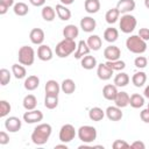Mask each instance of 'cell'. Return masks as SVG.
<instances>
[{"label": "cell", "instance_id": "22", "mask_svg": "<svg viewBox=\"0 0 149 149\" xmlns=\"http://www.w3.org/2000/svg\"><path fill=\"white\" fill-rule=\"evenodd\" d=\"M40 85V78L35 74H31V76H28L26 79H24V83H23V86L27 91H34Z\"/></svg>", "mask_w": 149, "mask_h": 149}, {"label": "cell", "instance_id": "49", "mask_svg": "<svg viewBox=\"0 0 149 149\" xmlns=\"http://www.w3.org/2000/svg\"><path fill=\"white\" fill-rule=\"evenodd\" d=\"M45 1L47 0H29V2L33 6H35V7H42V6H44Z\"/></svg>", "mask_w": 149, "mask_h": 149}, {"label": "cell", "instance_id": "40", "mask_svg": "<svg viewBox=\"0 0 149 149\" xmlns=\"http://www.w3.org/2000/svg\"><path fill=\"white\" fill-rule=\"evenodd\" d=\"M10 77H12V74H10L9 70H7L5 68H2L0 70V83H1L2 86H6L7 84H9Z\"/></svg>", "mask_w": 149, "mask_h": 149}, {"label": "cell", "instance_id": "1", "mask_svg": "<svg viewBox=\"0 0 149 149\" xmlns=\"http://www.w3.org/2000/svg\"><path fill=\"white\" fill-rule=\"evenodd\" d=\"M51 133L52 127L49 123H40L34 128L31 133V141L36 146H43L48 142Z\"/></svg>", "mask_w": 149, "mask_h": 149}, {"label": "cell", "instance_id": "55", "mask_svg": "<svg viewBox=\"0 0 149 149\" xmlns=\"http://www.w3.org/2000/svg\"><path fill=\"white\" fill-rule=\"evenodd\" d=\"M148 61H149V57H148Z\"/></svg>", "mask_w": 149, "mask_h": 149}, {"label": "cell", "instance_id": "8", "mask_svg": "<svg viewBox=\"0 0 149 149\" xmlns=\"http://www.w3.org/2000/svg\"><path fill=\"white\" fill-rule=\"evenodd\" d=\"M43 120V113L38 109L27 111L23 114V121L27 123H37Z\"/></svg>", "mask_w": 149, "mask_h": 149}, {"label": "cell", "instance_id": "46", "mask_svg": "<svg viewBox=\"0 0 149 149\" xmlns=\"http://www.w3.org/2000/svg\"><path fill=\"white\" fill-rule=\"evenodd\" d=\"M9 142V135L6 133V132H0V144L1 146H5Z\"/></svg>", "mask_w": 149, "mask_h": 149}, {"label": "cell", "instance_id": "7", "mask_svg": "<svg viewBox=\"0 0 149 149\" xmlns=\"http://www.w3.org/2000/svg\"><path fill=\"white\" fill-rule=\"evenodd\" d=\"M76 134L77 133H76L74 127L71 123H65V125L62 126V128L59 130V134H58V137H59L61 142L69 143V142H71L74 139Z\"/></svg>", "mask_w": 149, "mask_h": 149}, {"label": "cell", "instance_id": "50", "mask_svg": "<svg viewBox=\"0 0 149 149\" xmlns=\"http://www.w3.org/2000/svg\"><path fill=\"white\" fill-rule=\"evenodd\" d=\"M61 148H62V149H68L66 143H64V142H63L62 144H56V146H55V149H61Z\"/></svg>", "mask_w": 149, "mask_h": 149}, {"label": "cell", "instance_id": "36", "mask_svg": "<svg viewBox=\"0 0 149 149\" xmlns=\"http://www.w3.org/2000/svg\"><path fill=\"white\" fill-rule=\"evenodd\" d=\"M129 105L133 108H140L144 105V95H141L139 93H134L129 98Z\"/></svg>", "mask_w": 149, "mask_h": 149}, {"label": "cell", "instance_id": "15", "mask_svg": "<svg viewBox=\"0 0 149 149\" xmlns=\"http://www.w3.org/2000/svg\"><path fill=\"white\" fill-rule=\"evenodd\" d=\"M44 31L41 29V28H34L30 30V34H29V38L33 44H36V45H41L44 41Z\"/></svg>", "mask_w": 149, "mask_h": 149}, {"label": "cell", "instance_id": "39", "mask_svg": "<svg viewBox=\"0 0 149 149\" xmlns=\"http://www.w3.org/2000/svg\"><path fill=\"white\" fill-rule=\"evenodd\" d=\"M106 65L108 68H111L113 71H121L126 68V63L121 59H118V61H107L106 62Z\"/></svg>", "mask_w": 149, "mask_h": 149}, {"label": "cell", "instance_id": "32", "mask_svg": "<svg viewBox=\"0 0 149 149\" xmlns=\"http://www.w3.org/2000/svg\"><path fill=\"white\" fill-rule=\"evenodd\" d=\"M119 17H120V12H119V9L116 7L108 9L106 12V14H105V19H106V22L108 24H114L119 20Z\"/></svg>", "mask_w": 149, "mask_h": 149}, {"label": "cell", "instance_id": "29", "mask_svg": "<svg viewBox=\"0 0 149 149\" xmlns=\"http://www.w3.org/2000/svg\"><path fill=\"white\" fill-rule=\"evenodd\" d=\"M129 80H130V78H129L128 73H126V72H119L114 77V85H116L118 87H125V86L128 85Z\"/></svg>", "mask_w": 149, "mask_h": 149}, {"label": "cell", "instance_id": "28", "mask_svg": "<svg viewBox=\"0 0 149 149\" xmlns=\"http://www.w3.org/2000/svg\"><path fill=\"white\" fill-rule=\"evenodd\" d=\"M84 8L88 14H95L100 9V1L99 0H85Z\"/></svg>", "mask_w": 149, "mask_h": 149}, {"label": "cell", "instance_id": "4", "mask_svg": "<svg viewBox=\"0 0 149 149\" xmlns=\"http://www.w3.org/2000/svg\"><path fill=\"white\" fill-rule=\"evenodd\" d=\"M17 59H19V63L22 64V65H26V66L33 65L34 62H35V51H34V49L31 47H28V45H22L19 49Z\"/></svg>", "mask_w": 149, "mask_h": 149}, {"label": "cell", "instance_id": "43", "mask_svg": "<svg viewBox=\"0 0 149 149\" xmlns=\"http://www.w3.org/2000/svg\"><path fill=\"white\" fill-rule=\"evenodd\" d=\"M134 65L137 69H144L148 65V58L144 57V56H137L134 59Z\"/></svg>", "mask_w": 149, "mask_h": 149}, {"label": "cell", "instance_id": "52", "mask_svg": "<svg viewBox=\"0 0 149 149\" xmlns=\"http://www.w3.org/2000/svg\"><path fill=\"white\" fill-rule=\"evenodd\" d=\"M143 95H144V98L149 99V85H147V86H146L144 92H143Z\"/></svg>", "mask_w": 149, "mask_h": 149}, {"label": "cell", "instance_id": "47", "mask_svg": "<svg viewBox=\"0 0 149 149\" xmlns=\"http://www.w3.org/2000/svg\"><path fill=\"white\" fill-rule=\"evenodd\" d=\"M140 118H141V120H142L143 122L149 123V109L146 108V109L141 111V113H140Z\"/></svg>", "mask_w": 149, "mask_h": 149}, {"label": "cell", "instance_id": "19", "mask_svg": "<svg viewBox=\"0 0 149 149\" xmlns=\"http://www.w3.org/2000/svg\"><path fill=\"white\" fill-rule=\"evenodd\" d=\"M78 35H79V29H78V27L76 24H68L63 29L64 38L76 40V37H78Z\"/></svg>", "mask_w": 149, "mask_h": 149}, {"label": "cell", "instance_id": "12", "mask_svg": "<svg viewBox=\"0 0 149 149\" xmlns=\"http://www.w3.org/2000/svg\"><path fill=\"white\" fill-rule=\"evenodd\" d=\"M97 74L101 80H108L113 76V70L106 65V63H100L97 65Z\"/></svg>", "mask_w": 149, "mask_h": 149}, {"label": "cell", "instance_id": "6", "mask_svg": "<svg viewBox=\"0 0 149 149\" xmlns=\"http://www.w3.org/2000/svg\"><path fill=\"white\" fill-rule=\"evenodd\" d=\"M77 135H78V137L81 142L91 143L97 139V129L93 126L85 125V126L79 127V129L77 132Z\"/></svg>", "mask_w": 149, "mask_h": 149}, {"label": "cell", "instance_id": "3", "mask_svg": "<svg viewBox=\"0 0 149 149\" xmlns=\"http://www.w3.org/2000/svg\"><path fill=\"white\" fill-rule=\"evenodd\" d=\"M77 49V44L74 40H69V38H63L61 42L57 43L55 48V52L59 58H65L70 56L72 52H74Z\"/></svg>", "mask_w": 149, "mask_h": 149}, {"label": "cell", "instance_id": "2", "mask_svg": "<svg viewBox=\"0 0 149 149\" xmlns=\"http://www.w3.org/2000/svg\"><path fill=\"white\" fill-rule=\"evenodd\" d=\"M126 47H127L128 51H130L133 54L141 55V54L146 52V50H147V42L144 40H142L139 35H130L126 40Z\"/></svg>", "mask_w": 149, "mask_h": 149}, {"label": "cell", "instance_id": "20", "mask_svg": "<svg viewBox=\"0 0 149 149\" xmlns=\"http://www.w3.org/2000/svg\"><path fill=\"white\" fill-rule=\"evenodd\" d=\"M129 94L127 93V92H123V91H121V92H118V94H116V97H115V99H114V102H115V106H118V107H120V108H125V107H127L128 105H129Z\"/></svg>", "mask_w": 149, "mask_h": 149}, {"label": "cell", "instance_id": "54", "mask_svg": "<svg viewBox=\"0 0 149 149\" xmlns=\"http://www.w3.org/2000/svg\"><path fill=\"white\" fill-rule=\"evenodd\" d=\"M147 108H148V109H149V102H148V107H147Z\"/></svg>", "mask_w": 149, "mask_h": 149}, {"label": "cell", "instance_id": "51", "mask_svg": "<svg viewBox=\"0 0 149 149\" xmlns=\"http://www.w3.org/2000/svg\"><path fill=\"white\" fill-rule=\"evenodd\" d=\"M59 1H61V3H63L65 6H69V5H72L74 0H59Z\"/></svg>", "mask_w": 149, "mask_h": 149}, {"label": "cell", "instance_id": "31", "mask_svg": "<svg viewBox=\"0 0 149 149\" xmlns=\"http://www.w3.org/2000/svg\"><path fill=\"white\" fill-rule=\"evenodd\" d=\"M105 115H106L105 111H102V108L100 107H92L88 111V118L92 121H101Z\"/></svg>", "mask_w": 149, "mask_h": 149}, {"label": "cell", "instance_id": "27", "mask_svg": "<svg viewBox=\"0 0 149 149\" xmlns=\"http://www.w3.org/2000/svg\"><path fill=\"white\" fill-rule=\"evenodd\" d=\"M56 14H57V13H56V9L52 8L51 6H43L42 12H41V15H42L43 20L47 21V22L54 21L55 17H56Z\"/></svg>", "mask_w": 149, "mask_h": 149}, {"label": "cell", "instance_id": "14", "mask_svg": "<svg viewBox=\"0 0 149 149\" xmlns=\"http://www.w3.org/2000/svg\"><path fill=\"white\" fill-rule=\"evenodd\" d=\"M97 27V22L91 16H84L80 20V28L85 33H92Z\"/></svg>", "mask_w": 149, "mask_h": 149}, {"label": "cell", "instance_id": "44", "mask_svg": "<svg viewBox=\"0 0 149 149\" xmlns=\"http://www.w3.org/2000/svg\"><path fill=\"white\" fill-rule=\"evenodd\" d=\"M114 149H121V148H130V144L127 143L125 140H115L112 144Z\"/></svg>", "mask_w": 149, "mask_h": 149}, {"label": "cell", "instance_id": "38", "mask_svg": "<svg viewBox=\"0 0 149 149\" xmlns=\"http://www.w3.org/2000/svg\"><path fill=\"white\" fill-rule=\"evenodd\" d=\"M44 106L48 109H54L58 106V95L45 94L44 97Z\"/></svg>", "mask_w": 149, "mask_h": 149}, {"label": "cell", "instance_id": "45", "mask_svg": "<svg viewBox=\"0 0 149 149\" xmlns=\"http://www.w3.org/2000/svg\"><path fill=\"white\" fill-rule=\"evenodd\" d=\"M142 40H144L146 42L149 41V28H141L139 30V34H137Z\"/></svg>", "mask_w": 149, "mask_h": 149}, {"label": "cell", "instance_id": "53", "mask_svg": "<svg viewBox=\"0 0 149 149\" xmlns=\"http://www.w3.org/2000/svg\"><path fill=\"white\" fill-rule=\"evenodd\" d=\"M144 6L147 9H149V0H144Z\"/></svg>", "mask_w": 149, "mask_h": 149}, {"label": "cell", "instance_id": "37", "mask_svg": "<svg viewBox=\"0 0 149 149\" xmlns=\"http://www.w3.org/2000/svg\"><path fill=\"white\" fill-rule=\"evenodd\" d=\"M13 10H14V14L17 15V16H24L29 13V7L27 3L24 2H16L14 6H13Z\"/></svg>", "mask_w": 149, "mask_h": 149}, {"label": "cell", "instance_id": "33", "mask_svg": "<svg viewBox=\"0 0 149 149\" xmlns=\"http://www.w3.org/2000/svg\"><path fill=\"white\" fill-rule=\"evenodd\" d=\"M147 81V74L143 71H139L135 72L132 77V83L134 84V86L136 87H142Z\"/></svg>", "mask_w": 149, "mask_h": 149}, {"label": "cell", "instance_id": "34", "mask_svg": "<svg viewBox=\"0 0 149 149\" xmlns=\"http://www.w3.org/2000/svg\"><path fill=\"white\" fill-rule=\"evenodd\" d=\"M61 90L65 93V94H72L74 91H76V83L70 79V78H66L62 81L61 84Z\"/></svg>", "mask_w": 149, "mask_h": 149}, {"label": "cell", "instance_id": "30", "mask_svg": "<svg viewBox=\"0 0 149 149\" xmlns=\"http://www.w3.org/2000/svg\"><path fill=\"white\" fill-rule=\"evenodd\" d=\"M22 105H23L24 109H27V111L35 109L36 106H37V99H36V97H35L34 94H27V95L23 98Z\"/></svg>", "mask_w": 149, "mask_h": 149}, {"label": "cell", "instance_id": "17", "mask_svg": "<svg viewBox=\"0 0 149 149\" xmlns=\"http://www.w3.org/2000/svg\"><path fill=\"white\" fill-rule=\"evenodd\" d=\"M90 51H91V49H90V47L87 45L86 41L80 40V41L78 42V44H77V49H76V51H74V58H77V59H81L84 56L88 55Z\"/></svg>", "mask_w": 149, "mask_h": 149}, {"label": "cell", "instance_id": "5", "mask_svg": "<svg viewBox=\"0 0 149 149\" xmlns=\"http://www.w3.org/2000/svg\"><path fill=\"white\" fill-rule=\"evenodd\" d=\"M137 24V20L134 15H132L130 13L128 14H122L119 26H120V30L125 34H130L134 31V29L136 28Z\"/></svg>", "mask_w": 149, "mask_h": 149}, {"label": "cell", "instance_id": "21", "mask_svg": "<svg viewBox=\"0 0 149 149\" xmlns=\"http://www.w3.org/2000/svg\"><path fill=\"white\" fill-rule=\"evenodd\" d=\"M56 13H57V16L62 20V21H68L71 19V10L63 3H58L56 5Z\"/></svg>", "mask_w": 149, "mask_h": 149}, {"label": "cell", "instance_id": "26", "mask_svg": "<svg viewBox=\"0 0 149 149\" xmlns=\"http://www.w3.org/2000/svg\"><path fill=\"white\" fill-rule=\"evenodd\" d=\"M80 64H81L83 69H85V70H92V69H94L98 65L95 57L94 56H91L90 54L86 55V56H84L80 59Z\"/></svg>", "mask_w": 149, "mask_h": 149}, {"label": "cell", "instance_id": "10", "mask_svg": "<svg viewBox=\"0 0 149 149\" xmlns=\"http://www.w3.org/2000/svg\"><path fill=\"white\" fill-rule=\"evenodd\" d=\"M121 56V50L116 45H108L104 50V57L107 61H118L120 59Z\"/></svg>", "mask_w": 149, "mask_h": 149}, {"label": "cell", "instance_id": "18", "mask_svg": "<svg viewBox=\"0 0 149 149\" xmlns=\"http://www.w3.org/2000/svg\"><path fill=\"white\" fill-rule=\"evenodd\" d=\"M118 86L114 85V84H107L104 86L102 88V95L106 100H109V101H114L116 94H118Z\"/></svg>", "mask_w": 149, "mask_h": 149}, {"label": "cell", "instance_id": "16", "mask_svg": "<svg viewBox=\"0 0 149 149\" xmlns=\"http://www.w3.org/2000/svg\"><path fill=\"white\" fill-rule=\"evenodd\" d=\"M37 57L43 62H48L52 58V50L47 44H41L37 49Z\"/></svg>", "mask_w": 149, "mask_h": 149}, {"label": "cell", "instance_id": "42", "mask_svg": "<svg viewBox=\"0 0 149 149\" xmlns=\"http://www.w3.org/2000/svg\"><path fill=\"white\" fill-rule=\"evenodd\" d=\"M14 5H15L14 0H0V14L5 15L8 12L9 7H12Z\"/></svg>", "mask_w": 149, "mask_h": 149}, {"label": "cell", "instance_id": "24", "mask_svg": "<svg viewBox=\"0 0 149 149\" xmlns=\"http://www.w3.org/2000/svg\"><path fill=\"white\" fill-rule=\"evenodd\" d=\"M119 38V31L116 28L113 27H108L105 29L104 31V40L108 43H114L116 40Z\"/></svg>", "mask_w": 149, "mask_h": 149}, {"label": "cell", "instance_id": "48", "mask_svg": "<svg viewBox=\"0 0 149 149\" xmlns=\"http://www.w3.org/2000/svg\"><path fill=\"white\" fill-rule=\"evenodd\" d=\"M130 147L132 148H135V149H146V144L142 141H134L130 144Z\"/></svg>", "mask_w": 149, "mask_h": 149}, {"label": "cell", "instance_id": "35", "mask_svg": "<svg viewBox=\"0 0 149 149\" xmlns=\"http://www.w3.org/2000/svg\"><path fill=\"white\" fill-rule=\"evenodd\" d=\"M12 73L14 74V77L16 79H23L26 78L27 74V70L22 64H13L12 65Z\"/></svg>", "mask_w": 149, "mask_h": 149}, {"label": "cell", "instance_id": "25", "mask_svg": "<svg viewBox=\"0 0 149 149\" xmlns=\"http://www.w3.org/2000/svg\"><path fill=\"white\" fill-rule=\"evenodd\" d=\"M86 43L90 47V49L93 50V51H98L102 45V41H101L99 35H90L87 37Z\"/></svg>", "mask_w": 149, "mask_h": 149}, {"label": "cell", "instance_id": "41", "mask_svg": "<svg viewBox=\"0 0 149 149\" xmlns=\"http://www.w3.org/2000/svg\"><path fill=\"white\" fill-rule=\"evenodd\" d=\"M12 107H10V104L7 101V100H1L0 101V116L1 118H5L9 114Z\"/></svg>", "mask_w": 149, "mask_h": 149}, {"label": "cell", "instance_id": "11", "mask_svg": "<svg viewBox=\"0 0 149 149\" xmlns=\"http://www.w3.org/2000/svg\"><path fill=\"white\" fill-rule=\"evenodd\" d=\"M136 7V3L134 0H119L116 3V8L119 9L120 14H128L133 12Z\"/></svg>", "mask_w": 149, "mask_h": 149}, {"label": "cell", "instance_id": "9", "mask_svg": "<svg viewBox=\"0 0 149 149\" xmlns=\"http://www.w3.org/2000/svg\"><path fill=\"white\" fill-rule=\"evenodd\" d=\"M22 122L17 116H9L5 120V128L9 133H16L21 129Z\"/></svg>", "mask_w": 149, "mask_h": 149}, {"label": "cell", "instance_id": "23", "mask_svg": "<svg viewBox=\"0 0 149 149\" xmlns=\"http://www.w3.org/2000/svg\"><path fill=\"white\" fill-rule=\"evenodd\" d=\"M44 90H45V94L58 95V93H59V91H61V86H59V84H58L56 80L50 79V80H48V81L45 83Z\"/></svg>", "mask_w": 149, "mask_h": 149}, {"label": "cell", "instance_id": "13", "mask_svg": "<svg viewBox=\"0 0 149 149\" xmlns=\"http://www.w3.org/2000/svg\"><path fill=\"white\" fill-rule=\"evenodd\" d=\"M105 113H106L107 119L111 120V121H119L123 116V114L121 112V108L118 107V106H108L106 108Z\"/></svg>", "mask_w": 149, "mask_h": 149}]
</instances>
